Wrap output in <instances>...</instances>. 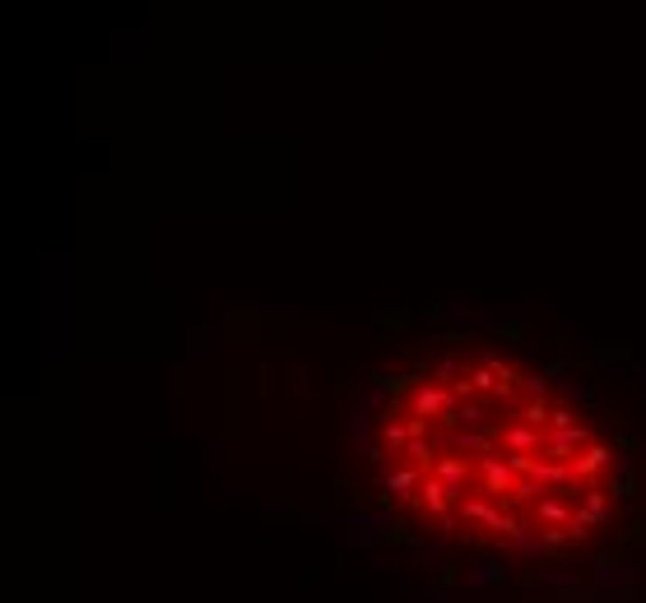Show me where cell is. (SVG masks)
I'll list each match as a JSON object with an SVG mask.
<instances>
[{"instance_id":"cell-9","label":"cell","mask_w":646,"mask_h":603,"mask_svg":"<svg viewBox=\"0 0 646 603\" xmlns=\"http://www.w3.org/2000/svg\"><path fill=\"white\" fill-rule=\"evenodd\" d=\"M456 450H475V455H493V436H475V432H456L451 436Z\"/></svg>"},{"instance_id":"cell-1","label":"cell","mask_w":646,"mask_h":603,"mask_svg":"<svg viewBox=\"0 0 646 603\" xmlns=\"http://www.w3.org/2000/svg\"><path fill=\"white\" fill-rule=\"evenodd\" d=\"M479 492L498 496V502H512V492H516V469H512V460L483 455V460H479Z\"/></svg>"},{"instance_id":"cell-12","label":"cell","mask_w":646,"mask_h":603,"mask_svg":"<svg viewBox=\"0 0 646 603\" xmlns=\"http://www.w3.org/2000/svg\"><path fill=\"white\" fill-rule=\"evenodd\" d=\"M526 390L530 394H544V390H549V377H526Z\"/></svg>"},{"instance_id":"cell-10","label":"cell","mask_w":646,"mask_h":603,"mask_svg":"<svg viewBox=\"0 0 646 603\" xmlns=\"http://www.w3.org/2000/svg\"><path fill=\"white\" fill-rule=\"evenodd\" d=\"M549 418H554V409L544 404V400H535V404H526V409L516 413V423H526V427H544Z\"/></svg>"},{"instance_id":"cell-3","label":"cell","mask_w":646,"mask_h":603,"mask_svg":"<svg viewBox=\"0 0 646 603\" xmlns=\"http://www.w3.org/2000/svg\"><path fill=\"white\" fill-rule=\"evenodd\" d=\"M591 446V432L586 427H562V432H544V450L554 455V460H568V455L586 450Z\"/></svg>"},{"instance_id":"cell-8","label":"cell","mask_w":646,"mask_h":603,"mask_svg":"<svg viewBox=\"0 0 646 603\" xmlns=\"http://www.w3.org/2000/svg\"><path fill=\"white\" fill-rule=\"evenodd\" d=\"M502 575H507V567H498V561H475V567H470V585H498Z\"/></svg>"},{"instance_id":"cell-2","label":"cell","mask_w":646,"mask_h":603,"mask_svg":"<svg viewBox=\"0 0 646 603\" xmlns=\"http://www.w3.org/2000/svg\"><path fill=\"white\" fill-rule=\"evenodd\" d=\"M414 418H433V413H456V390H437V385H423L414 390Z\"/></svg>"},{"instance_id":"cell-11","label":"cell","mask_w":646,"mask_h":603,"mask_svg":"<svg viewBox=\"0 0 646 603\" xmlns=\"http://www.w3.org/2000/svg\"><path fill=\"white\" fill-rule=\"evenodd\" d=\"M581 506L595 515V525H604V511H610V502H604V492H600V488L586 483V496H581Z\"/></svg>"},{"instance_id":"cell-4","label":"cell","mask_w":646,"mask_h":603,"mask_svg":"<svg viewBox=\"0 0 646 603\" xmlns=\"http://www.w3.org/2000/svg\"><path fill=\"white\" fill-rule=\"evenodd\" d=\"M433 473H437L442 483L451 488V496H456V506L466 502V488H470V464H466V460H456V455H437V464H433Z\"/></svg>"},{"instance_id":"cell-7","label":"cell","mask_w":646,"mask_h":603,"mask_svg":"<svg viewBox=\"0 0 646 603\" xmlns=\"http://www.w3.org/2000/svg\"><path fill=\"white\" fill-rule=\"evenodd\" d=\"M516 455H530V450H539L544 446V436H539V427H512L507 436H502Z\"/></svg>"},{"instance_id":"cell-6","label":"cell","mask_w":646,"mask_h":603,"mask_svg":"<svg viewBox=\"0 0 646 603\" xmlns=\"http://www.w3.org/2000/svg\"><path fill=\"white\" fill-rule=\"evenodd\" d=\"M610 460H614V450H604V446H586V450H581L577 460H572V473H577V478H591L600 464H610Z\"/></svg>"},{"instance_id":"cell-5","label":"cell","mask_w":646,"mask_h":603,"mask_svg":"<svg viewBox=\"0 0 646 603\" xmlns=\"http://www.w3.org/2000/svg\"><path fill=\"white\" fill-rule=\"evenodd\" d=\"M572 496H539V520H549V525H568V520H572Z\"/></svg>"}]
</instances>
